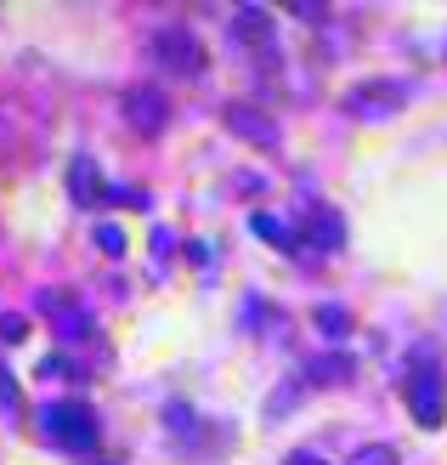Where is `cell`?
<instances>
[{
  "instance_id": "obj_8",
  "label": "cell",
  "mask_w": 447,
  "mask_h": 465,
  "mask_svg": "<svg viewBox=\"0 0 447 465\" xmlns=\"http://www.w3.org/2000/svg\"><path fill=\"white\" fill-rule=\"evenodd\" d=\"M40 312L45 318H57V330L74 341V335H85V323H91V312L80 307L74 295H63V290H40Z\"/></svg>"
},
{
  "instance_id": "obj_11",
  "label": "cell",
  "mask_w": 447,
  "mask_h": 465,
  "mask_svg": "<svg viewBox=\"0 0 447 465\" xmlns=\"http://www.w3.org/2000/svg\"><path fill=\"white\" fill-rule=\"evenodd\" d=\"M249 227H255V239H267L272 250H300V232H295L284 216H272V211H255Z\"/></svg>"
},
{
  "instance_id": "obj_6",
  "label": "cell",
  "mask_w": 447,
  "mask_h": 465,
  "mask_svg": "<svg viewBox=\"0 0 447 465\" xmlns=\"http://www.w3.org/2000/svg\"><path fill=\"white\" fill-rule=\"evenodd\" d=\"M125 120L142 136H159L164 125H170V97H164L159 85H131L125 91Z\"/></svg>"
},
{
  "instance_id": "obj_2",
  "label": "cell",
  "mask_w": 447,
  "mask_h": 465,
  "mask_svg": "<svg viewBox=\"0 0 447 465\" xmlns=\"http://www.w3.org/2000/svg\"><path fill=\"white\" fill-rule=\"evenodd\" d=\"M153 63L164 68V74H181V80H199L204 68H209V57H204V45H199V35L187 29V23H164V29H153Z\"/></svg>"
},
{
  "instance_id": "obj_13",
  "label": "cell",
  "mask_w": 447,
  "mask_h": 465,
  "mask_svg": "<svg viewBox=\"0 0 447 465\" xmlns=\"http://www.w3.org/2000/svg\"><path fill=\"white\" fill-rule=\"evenodd\" d=\"M312 323H317V335H323V341H345V335H351V312L335 307V301H323V307L312 312Z\"/></svg>"
},
{
  "instance_id": "obj_16",
  "label": "cell",
  "mask_w": 447,
  "mask_h": 465,
  "mask_svg": "<svg viewBox=\"0 0 447 465\" xmlns=\"http://www.w3.org/2000/svg\"><path fill=\"white\" fill-rule=\"evenodd\" d=\"M23 403V391H17V381L6 375V369H0V409H17Z\"/></svg>"
},
{
  "instance_id": "obj_9",
  "label": "cell",
  "mask_w": 447,
  "mask_h": 465,
  "mask_svg": "<svg viewBox=\"0 0 447 465\" xmlns=\"http://www.w3.org/2000/svg\"><path fill=\"white\" fill-rule=\"evenodd\" d=\"M68 193H74V204H102L113 188L102 182V171L91 165L85 153H74V159H68Z\"/></svg>"
},
{
  "instance_id": "obj_15",
  "label": "cell",
  "mask_w": 447,
  "mask_h": 465,
  "mask_svg": "<svg viewBox=\"0 0 447 465\" xmlns=\"http://www.w3.org/2000/svg\"><path fill=\"white\" fill-rule=\"evenodd\" d=\"M97 244H102V255H125V232L113 227V222H102L97 227Z\"/></svg>"
},
{
  "instance_id": "obj_7",
  "label": "cell",
  "mask_w": 447,
  "mask_h": 465,
  "mask_svg": "<svg viewBox=\"0 0 447 465\" xmlns=\"http://www.w3.org/2000/svg\"><path fill=\"white\" fill-rule=\"evenodd\" d=\"M227 35L244 40V45H255V52H272V40H277L267 6H238V12H232V23H227Z\"/></svg>"
},
{
  "instance_id": "obj_3",
  "label": "cell",
  "mask_w": 447,
  "mask_h": 465,
  "mask_svg": "<svg viewBox=\"0 0 447 465\" xmlns=\"http://www.w3.org/2000/svg\"><path fill=\"white\" fill-rule=\"evenodd\" d=\"M403 398H408V414L425 431L442 426V414H447V386H442V369L436 363H413L408 375H403Z\"/></svg>"
},
{
  "instance_id": "obj_17",
  "label": "cell",
  "mask_w": 447,
  "mask_h": 465,
  "mask_svg": "<svg viewBox=\"0 0 447 465\" xmlns=\"http://www.w3.org/2000/svg\"><path fill=\"white\" fill-rule=\"evenodd\" d=\"M23 335H29V323H23L17 312H6V318H0V341H23Z\"/></svg>"
},
{
  "instance_id": "obj_12",
  "label": "cell",
  "mask_w": 447,
  "mask_h": 465,
  "mask_svg": "<svg viewBox=\"0 0 447 465\" xmlns=\"http://www.w3.org/2000/svg\"><path fill=\"white\" fill-rule=\"evenodd\" d=\"M351 369H357V363H351L345 352L312 358V363H306V386H345V381H351Z\"/></svg>"
},
{
  "instance_id": "obj_14",
  "label": "cell",
  "mask_w": 447,
  "mask_h": 465,
  "mask_svg": "<svg viewBox=\"0 0 447 465\" xmlns=\"http://www.w3.org/2000/svg\"><path fill=\"white\" fill-rule=\"evenodd\" d=\"M345 465H403V460H396V449H391V443H363Z\"/></svg>"
},
{
  "instance_id": "obj_1",
  "label": "cell",
  "mask_w": 447,
  "mask_h": 465,
  "mask_svg": "<svg viewBox=\"0 0 447 465\" xmlns=\"http://www.w3.org/2000/svg\"><path fill=\"white\" fill-rule=\"evenodd\" d=\"M40 437L45 443H57V449H68V454H91L97 449V414H91L85 403H45L40 409Z\"/></svg>"
},
{
  "instance_id": "obj_10",
  "label": "cell",
  "mask_w": 447,
  "mask_h": 465,
  "mask_svg": "<svg viewBox=\"0 0 447 465\" xmlns=\"http://www.w3.org/2000/svg\"><path fill=\"white\" fill-rule=\"evenodd\" d=\"M306 239L323 244V250H340L345 244V222L335 211H323V204H312V211H306Z\"/></svg>"
},
{
  "instance_id": "obj_4",
  "label": "cell",
  "mask_w": 447,
  "mask_h": 465,
  "mask_svg": "<svg viewBox=\"0 0 447 465\" xmlns=\"http://www.w3.org/2000/svg\"><path fill=\"white\" fill-rule=\"evenodd\" d=\"M408 103V80H363L345 91V114L351 120H391Z\"/></svg>"
},
{
  "instance_id": "obj_18",
  "label": "cell",
  "mask_w": 447,
  "mask_h": 465,
  "mask_svg": "<svg viewBox=\"0 0 447 465\" xmlns=\"http://www.w3.org/2000/svg\"><path fill=\"white\" fill-rule=\"evenodd\" d=\"M108 199H113V204H136V211H142V204H148V193H142V188H113Z\"/></svg>"
},
{
  "instance_id": "obj_5",
  "label": "cell",
  "mask_w": 447,
  "mask_h": 465,
  "mask_svg": "<svg viewBox=\"0 0 447 465\" xmlns=\"http://www.w3.org/2000/svg\"><path fill=\"white\" fill-rule=\"evenodd\" d=\"M221 125L238 136V143H249V148H267V153L277 148V120H272V114H261L255 103H227L221 108Z\"/></svg>"
},
{
  "instance_id": "obj_19",
  "label": "cell",
  "mask_w": 447,
  "mask_h": 465,
  "mask_svg": "<svg viewBox=\"0 0 447 465\" xmlns=\"http://www.w3.org/2000/svg\"><path fill=\"white\" fill-rule=\"evenodd\" d=\"M284 465H328V460H317V454H312V449H295V454H289V460H284Z\"/></svg>"
}]
</instances>
